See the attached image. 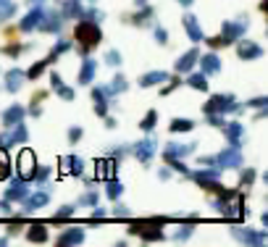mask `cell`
I'll return each mask as SVG.
<instances>
[{"instance_id":"6da1fadb","label":"cell","mask_w":268,"mask_h":247,"mask_svg":"<svg viewBox=\"0 0 268 247\" xmlns=\"http://www.w3.org/2000/svg\"><path fill=\"white\" fill-rule=\"evenodd\" d=\"M77 34H82V37L87 40V45H92L97 40V32H95V26H89V24H82L79 29H77Z\"/></svg>"}]
</instances>
